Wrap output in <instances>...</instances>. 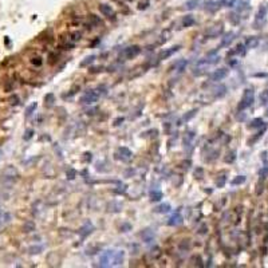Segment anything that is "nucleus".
<instances>
[{
    "label": "nucleus",
    "instance_id": "obj_50",
    "mask_svg": "<svg viewBox=\"0 0 268 268\" xmlns=\"http://www.w3.org/2000/svg\"><path fill=\"white\" fill-rule=\"evenodd\" d=\"M101 71H102V67H94V68L90 70V72H93V74L94 72H101Z\"/></svg>",
    "mask_w": 268,
    "mask_h": 268
},
{
    "label": "nucleus",
    "instance_id": "obj_45",
    "mask_svg": "<svg viewBox=\"0 0 268 268\" xmlns=\"http://www.w3.org/2000/svg\"><path fill=\"white\" fill-rule=\"evenodd\" d=\"M123 121H125V118H123V117H118L117 120L114 121V126H120V125H121V123H122Z\"/></svg>",
    "mask_w": 268,
    "mask_h": 268
},
{
    "label": "nucleus",
    "instance_id": "obj_9",
    "mask_svg": "<svg viewBox=\"0 0 268 268\" xmlns=\"http://www.w3.org/2000/svg\"><path fill=\"white\" fill-rule=\"evenodd\" d=\"M222 31H224V27H222V24H219V26H213L211 27L209 29L206 31L205 35L209 38V39H213V38H217V36H220Z\"/></svg>",
    "mask_w": 268,
    "mask_h": 268
},
{
    "label": "nucleus",
    "instance_id": "obj_49",
    "mask_svg": "<svg viewBox=\"0 0 268 268\" xmlns=\"http://www.w3.org/2000/svg\"><path fill=\"white\" fill-rule=\"evenodd\" d=\"M130 228H131V227L129 225V224H125V225H122V227H121V231H122V232H127L129 229H130Z\"/></svg>",
    "mask_w": 268,
    "mask_h": 268
},
{
    "label": "nucleus",
    "instance_id": "obj_8",
    "mask_svg": "<svg viewBox=\"0 0 268 268\" xmlns=\"http://www.w3.org/2000/svg\"><path fill=\"white\" fill-rule=\"evenodd\" d=\"M228 72H229V70L225 67H221V68H217V70H215L212 74H211V81L213 82H219V81H222L227 75H228Z\"/></svg>",
    "mask_w": 268,
    "mask_h": 268
},
{
    "label": "nucleus",
    "instance_id": "obj_27",
    "mask_svg": "<svg viewBox=\"0 0 268 268\" xmlns=\"http://www.w3.org/2000/svg\"><path fill=\"white\" fill-rule=\"evenodd\" d=\"M198 4H200V0H188L185 3V8L186 9H195L198 7Z\"/></svg>",
    "mask_w": 268,
    "mask_h": 268
},
{
    "label": "nucleus",
    "instance_id": "obj_33",
    "mask_svg": "<svg viewBox=\"0 0 268 268\" xmlns=\"http://www.w3.org/2000/svg\"><path fill=\"white\" fill-rule=\"evenodd\" d=\"M225 182H227V177L225 176H220V177H217V180H216V186L217 188H222L225 185Z\"/></svg>",
    "mask_w": 268,
    "mask_h": 268
},
{
    "label": "nucleus",
    "instance_id": "obj_34",
    "mask_svg": "<svg viewBox=\"0 0 268 268\" xmlns=\"http://www.w3.org/2000/svg\"><path fill=\"white\" fill-rule=\"evenodd\" d=\"M109 208H110L109 211H111V212H120L122 205L120 204V202H111V204L109 205Z\"/></svg>",
    "mask_w": 268,
    "mask_h": 268
},
{
    "label": "nucleus",
    "instance_id": "obj_15",
    "mask_svg": "<svg viewBox=\"0 0 268 268\" xmlns=\"http://www.w3.org/2000/svg\"><path fill=\"white\" fill-rule=\"evenodd\" d=\"M123 257H125V252L123 251H115L113 256V263L111 265H121L123 261Z\"/></svg>",
    "mask_w": 268,
    "mask_h": 268
},
{
    "label": "nucleus",
    "instance_id": "obj_2",
    "mask_svg": "<svg viewBox=\"0 0 268 268\" xmlns=\"http://www.w3.org/2000/svg\"><path fill=\"white\" fill-rule=\"evenodd\" d=\"M99 98L101 97L98 95V93L95 91V88H94V90H90L86 94H83L81 97V99H79V102H81L82 105H93V103H95Z\"/></svg>",
    "mask_w": 268,
    "mask_h": 268
},
{
    "label": "nucleus",
    "instance_id": "obj_28",
    "mask_svg": "<svg viewBox=\"0 0 268 268\" xmlns=\"http://www.w3.org/2000/svg\"><path fill=\"white\" fill-rule=\"evenodd\" d=\"M245 180H247L245 176H237V177L233 178L231 184H232V185H235V186H236V185H241V184L245 182Z\"/></svg>",
    "mask_w": 268,
    "mask_h": 268
},
{
    "label": "nucleus",
    "instance_id": "obj_14",
    "mask_svg": "<svg viewBox=\"0 0 268 268\" xmlns=\"http://www.w3.org/2000/svg\"><path fill=\"white\" fill-rule=\"evenodd\" d=\"M235 36H236V34L235 32H228L225 34V36L221 39V43H220V48L222 47H228V46H231V43L235 40Z\"/></svg>",
    "mask_w": 268,
    "mask_h": 268
},
{
    "label": "nucleus",
    "instance_id": "obj_30",
    "mask_svg": "<svg viewBox=\"0 0 268 268\" xmlns=\"http://www.w3.org/2000/svg\"><path fill=\"white\" fill-rule=\"evenodd\" d=\"M235 160H236V152H235V150L229 152V153H228V154H227V157L224 158V161H225L227 163H232V162L235 161Z\"/></svg>",
    "mask_w": 268,
    "mask_h": 268
},
{
    "label": "nucleus",
    "instance_id": "obj_21",
    "mask_svg": "<svg viewBox=\"0 0 268 268\" xmlns=\"http://www.w3.org/2000/svg\"><path fill=\"white\" fill-rule=\"evenodd\" d=\"M196 23V19L193 15H185L182 19V27H190Z\"/></svg>",
    "mask_w": 268,
    "mask_h": 268
},
{
    "label": "nucleus",
    "instance_id": "obj_22",
    "mask_svg": "<svg viewBox=\"0 0 268 268\" xmlns=\"http://www.w3.org/2000/svg\"><path fill=\"white\" fill-rule=\"evenodd\" d=\"M170 209H172L170 204L163 202V204H161V205H158V206L154 208V212L156 213H168V212H170Z\"/></svg>",
    "mask_w": 268,
    "mask_h": 268
},
{
    "label": "nucleus",
    "instance_id": "obj_11",
    "mask_svg": "<svg viewBox=\"0 0 268 268\" xmlns=\"http://www.w3.org/2000/svg\"><path fill=\"white\" fill-rule=\"evenodd\" d=\"M99 11H101L102 15H105L109 19H115V13H114V9L111 8V6L109 4H99Z\"/></svg>",
    "mask_w": 268,
    "mask_h": 268
},
{
    "label": "nucleus",
    "instance_id": "obj_10",
    "mask_svg": "<svg viewBox=\"0 0 268 268\" xmlns=\"http://www.w3.org/2000/svg\"><path fill=\"white\" fill-rule=\"evenodd\" d=\"M182 221H184V217L181 216L180 211H177L174 215H172L169 217V220H168V225L169 227H178V225L182 224Z\"/></svg>",
    "mask_w": 268,
    "mask_h": 268
},
{
    "label": "nucleus",
    "instance_id": "obj_40",
    "mask_svg": "<svg viewBox=\"0 0 268 268\" xmlns=\"http://www.w3.org/2000/svg\"><path fill=\"white\" fill-rule=\"evenodd\" d=\"M90 20L94 23V24H97V26H99V24H102L101 22V19H99L97 15H90Z\"/></svg>",
    "mask_w": 268,
    "mask_h": 268
},
{
    "label": "nucleus",
    "instance_id": "obj_7",
    "mask_svg": "<svg viewBox=\"0 0 268 268\" xmlns=\"http://www.w3.org/2000/svg\"><path fill=\"white\" fill-rule=\"evenodd\" d=\"M93 231H94V225H93V222L91 221H86L85 224H83L82 227H81V229L78 231V233H79V236H81V239L82 240H85L86 237H88L93 233Z\"/></svg>",
    "mask_w": 268,
    "mask_h": 268
},
{
    "label": "nucleus",
    "instance_id": "obj_18",
    "mask_svg": "<svg viewBox=\"0 0 268 268\" xmlns=\"http://www.w3.org/2000/svg\"><path fill=\"white\" fill-rule=\"evenodd\" d=\"M245 47L247 48H256L257 44H259V38L257 36H248L245 39Z\"/></svg>",
    "mask_w": 268,
    "mask_h": 268
},
{
    "label": "nucleus",
    "instance_id": "obj_17",
    "mask_svg": "<svg viewBox=\"0 0 268 268\" xmlns=\"http://www.w3.org/2000/svg\"><path fill=\"white\" fill-rule=\"evenodd\" d=\"M227 94V86L224 85H219L217 87L213 88V97L215 98H221Z\"/></svg>",
    "mask_w": 268,
    "mask_h": 268
},
{
    "label": "nucleus",
    "instance_id": "obj_23",
    "mask_svg": "<svg viewBox=\"0 0 268 268\" xmlns=\"http://www.w3.org/2000/svg\"><path fill=\"white\" fill-rule=\"evenodd\" d=\"M149 196H150V201H160L163 195H162L161 190L153 189V190H150V193H149Z\"/></svg>",
    "mask_w": 268,
    "mask_h": 268
},
{
    "label": "nucleus",
    "instance_id": "obj_5",
    "mask_svg": "<svg viewBox=\"0 0 268 268\" xmlns=\"http://www.w3.org/2000/svg\"><path fill=\"white\" fill-rule=\"evenodd\" d=\"M267 11L268 8L267 6H260L259 11H257V15L255 18V27L256 28H261V26L265 23V16H267Z\"/></svg>",
    "mask_w": 268,
    "mask_h": 268
},
{
    "label": "nucleus",
    "instance_id": "obj_12",
    "mask_svg": "<svg viewBox=\"0 0 268 268\" xmlns=\"http://www.w3.org/2000/svg\"><path fill=\"white\" fill-rule=\"evenodd\" d=\"M181 48V46H173L170 48H168V50H163V51L158 55V61H162V59H168L169 56H172L174 52H177L178 50Z\"/></svg>",
    "mask_w": 268,
    "mask_h": 268
},
{
    "label": "nucleus",
    "instance_id": "obj_48",
    "mask_svg": "<svg viewBox=\"0 0 268 268\" xmlns=\"http://www.w3.org/2000/svg\"><path fill=\"white\" fill-rule=\"evenodd\" d=\"M34 228H35V227H34V224H31V222H28V224H26V229H27L26 232H29V231H32Z\"/></svg>",
    "mask_w": 268,
    "mask_h": 268
},
{
    "label": "nucleus",
    "instance_id": "obj_13",
    "mask_svg": "<svg viewBox=\"0 0 268 268\" xmlns=\"http://www.w3.org/2000/svg\"><path fill=\"white\" fill-rule=\"evenodd\" d=\"M140 236H141V239H142L143 243H152L153 240H154V237H156L154 232H153L152 229H143Z\"/></svg>",
    "mask_w": 268,
    "mask_h": 268
},
{
    "label": "nucleus",
    "instance_id": "obj_43",
    "mask_svg": "<svg viewBox=\"0 0 268 268\" xmlns=\"http://www.w3.org/2000/svg\"><path fill=\"white\" fill-rule=\"evenodd\" d=\"M36 106H38L36 103H32V105H31V106H29V107L27 109V113H26V115H27V117H28V115H31V114H32V111L36 109Z\"/></svg>",
    "mask_w": 268,
    "mask_h": 268
},
{
    "label": "nucleus",
    "instance_id": "obj_20",
    "mask_svg": "<svg viewBox=\"0 0 268 268\" xmlns=\"http://www.w3.org/2000/svg\"><path fill=\"white\" fill-rule=\"evenodd\" d=\"M245 54V44H237V46L233 48V50H231L229 51V54H228V55H244Z\"/></svg>",
    "mask_w": 268,
    "mask_h": 268
},
{
    "label": "nucleus",
    "instance_id": "obj_1",
    "mask_svg": "<svg viewBox=\"0 0 268 268\" xmlns=\"http://www.w3.org/2000/svg\"><path fill=\"white\" fill-rule=\"evenodd\" d=\"M254 101H255V91L252 90V88H245L244 94H243V97L239 102V106H237V110L243 111V110H245V109L251 107Z\"/></svg>",
    "mask_w": 268,
    "mask_h": 268
},
{
    "label": "nucleus",
    "instance_id": "obj_6",
    "mask_svg": "<svg viewBox=\"0 0 268 268\" xmlns=\"http://www.w3.org/2000/svg\"><path fill=\"white\" fill-rule=\"evenodd\" d=\"M140 52H141V47L137 46V44H133V46H130V47H127V48L123 50L122 56L125 58V59H133V58H136Z\"/></svg>",
    "mask_w": 268,
    "mask_h": 268
},
{
    "label": "nucleus",
    "instance_id": "obj_26",
    "mask_svg": "<svg viewBox=\"0 0 268 268\" xmlns=\"http://www.w3.org/2000/svg\"><path fill=\"white\" fill-rule=\"evenodd\" d=\"M263 126H264V121H263L261 118H255V120L248 125L249 129H257V127H263Z\"/></svg>",
    "mask_w": 268,
    "mask_h": 268
},
{
    "label": "nucleus",
    "instance_id": "obj_32",
    "mask_svg": "<svg viewBox=\"0 0 268 268\" xmlns=\"http://www.w3.org/2000/svg\"><path fill=\"white\" fill-rule=\"evenodd\" d=\"M196 113H197V110H190V111H188V113L185 114V115L182 117V120H181V121H182V122H188V121L192 120V118L196 115Z\"/></svg>",
    "mask_w": 268,
    "mask_h": 268
},
{
    "label": "nucleus",
    "instance_id": "obj_19",
    "mask_svg": "<svg viewBox=\"0 0 268 268\" xmlns=\"http://www.w3.org/2000/svg\"><path fill=\"white\" fill-rule=\"evenodd\" d=\"M186 64H188V61H186V59H181V61H177V62L174 63L173 68H174V71H176L177 74H181L184 70H185Z\"/></svg>",
    "mask_w": 268,
    "mask_h": 268
},
{
    "label": "nucleus",
    "instance_id": "obj_41",
    "mask_svg": "<svg viewBox=\"0 0 268 268\" xmlns=\"http://www.w3.org/2000/svg\"><path fill=\"white\" fill-rule=\"evenodd\" d=\"M224 7H233V4H235V0H221L220 2Z\"/></svg>",
    "mask_w": 268,
    "mask_h": 268
},
{
    "label": "nucleus",
    "instance_id": "obj_37",
    "mask_svg": "<svg viewBox=\"0 0 268 268\" xmlns=\"http://www.w3.org/2000/svg\"><path fill=\"white\" fill-rule=\"evenodd\" d=\"M81 38H82V34L81 32H78V31H75V32H72L71 34V40L75 43V42H78V40H81Z\"/></svg>",
    "mask_w": 268,
    "mask_h": 268
},
{
    "label": "nucleus",
    "instance_id": "obj_3",
    "mask_svg": "<svg viewBox=\"0 0 268 268\" xmlns=\"http://www.w3.org/2000/svg\"><path fill=\"white\" fill-rule=\"evenodd\" d=\"M114 249H107L103 251L101 256H99V267H110L113 263V256H114Z\"/></svg>",
    "mask_w": 268,
    "mask_h": 268
},
{
    "label": "nucleus",
    "instance_id": "obj_24",
    "mask_svg": "<svg viewBox=\"0 0 268 268\" xmlns=\"http://www.w3.org/2000/svg\"><path fill=\"white\" fill-rule=\"evenodd\" d=\"M95 55H90V56H86L83 61L79 63V66L81 67H87V66H90V64H93L94 62H95Z\"/></svg>",
    "mask_w": 268,
    "mask_h": 268
},
{
    "label": "nucleus",
    "instance_id": "obj_16",
    "mask_svg": "<svg viewBox=\"0 0 268 268\" xmlns=\"http://www.w3.org/2000/svg\"><path fill=\"white\" fill-rule=\"evenodd\" d=\"M195 138H196V133L195 131H188L185 134V137H184V145H185V147L190 149L193 141H195Z\"/></svg>",
    "mask_w": 268,
    "mask_h": 268
},
{
    "label": "nucleus",
    "instance_id": "obj_38",
    "mask_svg": "<svg viewBox=\"0 0 268 268\" xmlns=\"http://www.w3.org/2000/svg\"><path fill=\"white\" fill-rule=\"evenodd\" d=\"M202 176H204V170H202V168H196L195 177L196 178H202Z\"/></svg>",
    "mask_w": 268,
    "mask_h": 268
},
{
    "label": "nucleus",
    "instance_id": "obj_31",
    "mask_svg": "<svg viewBox=\"0 0 268 268\" xmlns=\"http://www.w3.org/2000/svg\"><path fill=\"white\" fill-rule=\"evenodd\" d=\"M249 8L248 6V2L247 0H240L239 2V6H237V12H241V11H245V9Z\"/></svg>",
    "mask_w": 268,
    "mask_h": 268
},
{
    "label": "nucleus",
    "instance_id": "obj_4",
    "mask_svg": "<svg viewBox=\"0 0 268 268\" xmlns=\"http://www.w3.org/2000/svg\"><path fill=\"white\" fill-rule=\"evenodd\" d=\"M115 160H121L123 162H129L131 160V156H133V153L129 150L127 147L125 146H122V147H118V150L115 152Z\"/></svg>",
    "mask_w": 268,
    "mask_h": 268
},
{
    "label": "nucleus",
    "instance_id": "obj_39",
    "mask_svg": "<svg viewBox=\"0 0 268 268\" xmlns=\"http://www.w3.org/2000/svg\"><path fill=\"white\" fill-rule=\"evenodd\" d=\"M43 251V247L42 245H39V247H32L31 249H29V254H40V252Z\"/></svg>",
    "mask_w": 268,
    "mask_h": 268
},
{
    "label": "nucleus",
    "instance_id": "obj_51",
    "mask_svg": "<svg viewBox=\"0 0 268 268\" xmlns=\"http://www.w3.org/2000/svg\"><path fill=\"white\" fill-rule=\"evenodd\" d=\"M129 2H130V0H129Z\"/></svg>",
    "mask_w": 268,
    "mask_h": 268
},
{
    "label": "nucleus",
    "instance_id": "obj_35",
    "mask_svg": "<svg viewBox=\"0 0 268 268\" xmlns=\"http://www.w3.org/2000/svg\"><path fill=\"white\" fill-rule=\"evenodd\" d=\"M54 99H55L54 94H47V95L44 97V102L47 103V106H51L52 103H54Z\"/></svg>",
    "mask_w": 268,
    "mask_h": 268
},
{
    "label": "nucleus",
    "instance_id": "obj_47",
    "mask_svg": "<svg viewBox=\"0 0 268 268\" xmlns=\"http://www.w3.org/2000/svg\"><path fill=\"white\" fill-rule=\"evenodd\" d=\"M32 134H34V130H27L26 136H24V140H29V138L32 137Z\"/></svg>",
    "mask_w": 268,
    "mask_h": 268
},
{
    "label": "nucleus",
    "instance_id": "obj_29",
    "mask_svg": "<svg viewBox=\"0 0 268 268\" xmlns=\"http://www.w3.org/2000/svg\"><path fill=\"white\" fill-rule=\"evenodd\" d=\"M161 254H162V252H161V248L157 247V245L150 251V256L153 257V259H158V257L161 256Z\"/></svg>",
    "mask_w": 268,
    "mask_h": 268
},
{
    "label": "nucleus",
    "instance_id": "obj_46",
    "mask_svg": "<svg viewBox=\"0 0 268 268\" xmlns=\"http://www.w3.org/2000/svg\"><path fill=\"white\" fill-rule=\"evenodd\" d=\"M32 63L35 64V66H40V64H42V59L40 58H34L32 59Z\"/></svg>",
    "mask_w": 268,
    "mask_h": 268
},
{
    "label": "nucleus",
    "instance_id": "obj_25",
    "mask_svg": "<svg viewBox=\"0 0 268 268\" xmlns=\"http://www.w3.org/2000/svg\"><path fill=\"white\" fill-rule=\"evenodd\" d=\"M219 4L217 2H206L205 3V11H209V12H215L216 9H219Z\"/></svg>",
    "mask_w": 268,
    "mask_h": 268
},
{
    "label": "nucleus",
    "instance_id": "obj_36",
    "mask_svg": "<svg viewBox=\"0 0 268 268\" xmlns=\"http://www.w3.org/2000/svg\"><path fill=\"white\" fill-rule=\"evenodd\" d=\"M66 176H67L68 180H74V178H75V176H77V170L72 169V168H70V169L66 172Z\"/></svg>",
    "mask_w": 268,
    "mask_h": 268
},
{
    "label": "nucleus",
    "instance_id": "obj_44",
    "mask_svg": "<svg viewBox=\"0 0 268 268\" xmlns=\"http://www.w3.org/2000/svg\"><path fill=\"white\" fill-rule=\"evenodd\" d=\"M267 173H268V168L267 166L263 168V169L260 170V178H261V180H264V178L267 177Z\"/></svg>",
    "mask_w": 268,
    "mask_h": 268
},
{
    "label": "nucleus",
    "instance_id": "obj_42",
    "mask_svg": "<svg viewBox=\"0 0 268 268\" xmlns=\"http://www.w3.org/2000/svg\"><path fill=\"white\" fill-rule=\"evenodd\" d=\"M91 160H93V154H91L90 152H86L85 154H83V161H85V162H90Z\"/></svg>",
    "mask_w": 268,
    "mask_h": 268
}]
</instances>
